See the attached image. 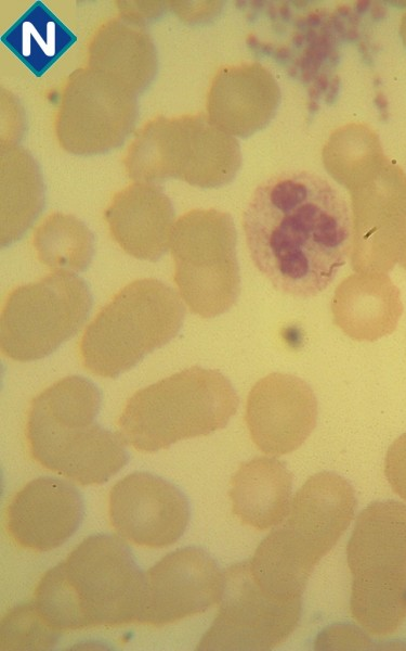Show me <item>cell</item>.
I'll use <instances>...</instances> for the list:
<instances>
[{"label": "cell", "mask_w": 406, "mask_h": 651, "mask_svg": "<svg viewBox=\"0 0 406 651\" xmlns=\"http://www.w3.org/2000/svg\"><path fill=\"white\" fill-rule=\"evenodd\" d=\"M243 225L256 267L276 290L294 297L324 291L352 250L345 199L309 171H284L264 180Z\"/></svg>", "instance_id": "cell-1"}, {"label": "cell", "mask_w": 406, "mask_h": 651, "mask_svg": "<svg viewBox=\"0 0 406 651\" xmlns=\"http://www.w3.org/2000/svg\"><path fill=\"white\" fill-rule=\"evenodd\" d=\"M143 572L122 538L96 534L47 571L34 603L55 631L115 627L136 620Z\"/></svg>", "instance_id": "cell-2"}, {"label": "cell", "mask_w": 406, "mask_h": 651, "mask_svg": "<svg viewBox=\"0 0 406 651\" xmlns=\"http://www.w3.org/2000/svg\"><path fill=\"white\" fill-rule=\"evenodd\" d=\"M101 406L96 385L66 376L30 403L26 443L32 460L80 485L107 482L128 462L125 442L95 423Z\"/></svg>", "instance_id": "cell-3"}, {"label": "cell", "mask_w": 406, "mask_h": 651, "mask_svg": "<svg viewBox=\"0 0 406 651\" xmlns=\"http://www.w3.org/2000/svg\"><path fill=\"white\" fill-rule=\"evenodd\" d=\"M238 403L222 373L187 368L135 392L116 421L117 433L125 444L154 452L224 427Z\"/></svg>", "instance_id": "cell-4"}, {"label": "cell", "mask_w": 406, "mask_h": 651, "mask_svg": "<svg viewBox=\"0 0 406 651\" xmlns=\"http://www.w3.org/2000/svg\"><path fill=\"white\" fill-rule=\"evenodd\" d=\"M184 314L170 286L153 278L135 280L88 324L78 343L80 362L94 375L115 379L171 341Z\"/></svg>", "instance_id": "cell-5"}, {"label": "cell", "mask_w": 406, "mask_h": 651, "mask_svg": "<svg viewBox=\"0 0 406 651\" xmlns=\"http://www.w3.org/2000/svg\"><path fill=\"white\" fill-rule=\"evenodd\" d=\"M346 558L353 618L375 636L393 634L406 618V505L387 500L365 508Z\"/></svg>", "instance_id": "cell-6"}, {"label": "cell", "mask_w": 406, "mask_h": 651, "mask_svg": "<svg viewBox=\"0 0 406 651\" xmlns=\"http://www.w3.org/2000/svg\"><path fill=\"white\" fill-rule=\"evenodd\" d=\"M91 307L88 284L73 272L54 271L13 289L1 310L2 354L21 362L49 356L78 332Z\"/></svg>", "instance_id": "cell-7"}, {"label": "cell", "mask_w": 406, "mask_h": 651, "mask_svg": "<svg viewBox=\"0 0 406 651\" xmlns=\"http://www.w3.org/2000/svg\"><path fill=\"white\" fill-rule=\"evenodd\" d=\"M174 282L189 310L202 318L227 311L240 290L236 231L217 210L192 212L180 219L172 240Z\"/></svg>", "instance_id": "cell-8"}, {"label": "cell", "mask_w": 406, "mask_h": 651, "mask_svg": "<svg viewBox=\"0 0 406 651\" xmlns=\"http://www.w3.org/2000/svg\"><path fill=\"white\" fill-rule=\"evenodd\" d=\"M301 600L283 601L267 595L250 575L248 562L224 573L220 609L197 650H270L293 631Z\"/></svg>", "instance_id": "cell-9"}, {"label": "cell", "mask_w": 406, "mask_h": 651, "mask_svg": "<svg viewBox=\"0 0 406 651\" xmlns=\"http://www.w3.org/2000/svg\"><path fill=\"white\" fill-rule=\"evenodd\" d=\"M362 180L366 187L353 193L352 268L385 273L398 263L406 225V177L384 157Z\"/></svg>", "instance_id": "cell-10"}, {"label": "cell", "mask_w": 406, "mask_h": 651, "mask_svg": "<svg viewBox=\"0 0 406 651\" xmlns=\"http://www.w3.org/2000/svg\"><path fill=\"white\" fill-rule=\"evenodd\" d=\"M224 573L195 547L166 554L143 573L135 623L160 627L199 614L220 603Z\"/></svg>", "instance_id": "cell-11"}, {"label": "cell", "mask_w": 406, "mask_h": 651, "mask_svg": "<svg viewBox=\"0 0 406 651\" xmlns=\"http://www.w3.org/2000/svg\"><path fill=\"white\" fill-rule=\"evenodd\" d=\"M110 524L122 539L147 548H165L183 535L189 506L168 481L146 472L118 481L108 497Z\"/></svg>", "instance_id": "cell-12"}, {"label": "cell", "mask_w": 406, "mask_h": 651, "mask_svg": "<svg viewBox=\"0 0 406 651\" xmlns=\"http://www.w3.org/2000/svg\"><path fill=\"white\" fill-rule=\"evenodd\" d=\"M316 419L314 392L296 375L270 373L249 392L245 420L252 442L264 454L296 450L314 430Z\"/></svg>", "instance_id": "cell-13"}, {"label": "cell", "mask_w": 406, "mask_h": 651, "mask_svg": "<svg viewBox=\"0 0 406 651\" xmlns=\"http://www.w3.org/2000/svg\"><path fill=\"white\" fill-rule=\"evenodd\" d=\"M84 506L70 483L42 476L27 483L11 499L5 525L10 538L32 551L62 546L80 526Z\"/></svg>", "instance_id": "cell-14"}, {"label": "cell", "mask_w": 406, "mask_h": 651, "mask_svg": "<svg viewBox=\"0 0 406 651\" xmlns=\"http://www.w3.org/2000/svg\"><path fill=\"white\" fill-rule=\"evenodd\" d=\"M356 498L350 483L336 473L311 476L293 497L284 527L316 564L352 521Z\"/></svg>", "instance_id": "cell-15"}, {"label": "cell", "mask_w": 406, "mask_h": 651, "mask_svg": "<svg viewBox=\"0 0 406 651\" xmlns=\"http://www.w3.org/2000/svg\"><path fill=\"white\" fill-rule=\"evenodd\" d=\"M333 323L349 337L374 342L391 334L402 316L401 293L384 272H357L337 286Z\"/></svg>", "instance_id": "cell-16"}, {"label": "cell", "mask_w": 406, "mask_h": 651, "mask_svg": "<svg viewBox=\"0 0 406 651\" xmlns=\"http://www.w3.org/2000/svg\"><path fill=\"white\" fill-rule=\"evenodd\" d=\"M280 90L272 74L258 63L224 69L215 79L209 110L217 123L237 136L264 128L275 116Z\"/></svg>", "instance_id": "cell-17"}, {"label": "cell", "mask_w": 406, "mask_h": 651, "mask_svg": "<svg viewBox=\"0 0 406 651\" xmlns=\"http://www.w3.org/2000/svg\"><path fill=\"white\" fill-rule=\"evenodd\" d=\"M230 484L232 510L243 524L265 531L288 515L292 475L281 461L253 458L239 465Z\"/></svg>", "instance_id": "cell-18"}, {"label": "cell", "mask_w": 406, "mask_h": 651, "mask_svg": "<svg viewBox=\"0 0 406 651\" xmlns=\"http://www.w3.org/2000/svg\"><path fill=\"white\" fill-rule=\"evenodd\" d=\"M1 41L31 73L41 76L71 47L76 36L43 3L36 2Z\"/></svg>", "instance_id": "cell-19"}, {"label": "cell", "mask_w": 406, "mask_h": 651, "mask_svg": "<svg viewBox=\"0 0 406 651\" xmlns=\"http://www.w3.org/2000/svg\"><path fill=\"white\" fill-rule=\"evenodd\" d=\"M314 566L284 527L267 535L248 561L256 584L267 595L283 601L301 600Z\"/></svg>", "instance_id": "cell-20"}, {"label": "cell", "mask_w": 406, "mask_h": 651, "mask_svg": "<svg viewBox=\"0 0 406 651\" xmlns=\"http://www.w3.org/2000/svg\"><path fill=\"white\" fill-rule=\"evenodd\" d=\"M107 218L114 239L129 255L156 261L166 252L171 209L161 200H122Z\"/></svg>", "instance_id": "cell-21"}, {"label": "cell", "mask_w": 406, "mask_h": 651, "mask_svg": "<svg viewBox=\"0 0 406 651\" xmlns=\"http://www.w3.org/2000/svg\"><path fill=\"white\" fill-rule=\"evenodd\" d=\"M37 257L54 271L79 272L93 256L90 231L73 217L55 215L37 230L34 239Z\"/></svg>", "instance_id": "cell-22"}, {"label": "cell", "mask_w": 406, "mask_h": 651, "mask_svg": "<svg viewBox=\"0 0 406 651\" xmlns=\"http://www.w3.org/2000/svg\"><path fill=\"white\" fill-rule=\"evenodd\" d=\"M61 634L51 628L34 601L11 609L1 621V650H49Z\"/></svg>", "instance_id": "cell-23"}, {"label": "cell", "mask_w": 406, "mask_h": 651, "mask_svg": "<svg viewBox=\"0 0 406 651\" xmlns=\"http://www.w3.org/2000/svg\"><path fill=\"white\" fill-rule=\"evenodd\" d=\"M384 473L394 493L406 500V433L397 437L389 447Z\"/></svg>", "instance_id": "cell-24"}, {"label": "cell", "mask_w": 406, "mask_h": 651, "mask_svg": "<svg viewBox=\"0 0 406 651\" xmlns=\"http://www.w3.org/2000/svg\"><path fill=\"white\" fill-rule=\"evenodd\" d=\"M369 646L368 637L358 628L339 625L326 629L317 638L316 649L341 650V649H365Z\"/></svg>", "instance_id": "cell-25"}, {"label": "cell", "mask_w": 406, "mask_h": 651, "mask_svg": "<svg viewBox=\"0 0 406 651\" xmlns=\"http://www.w3.org/2000/svg\"><path fill=\"white\" fill-rule=\"evenodd\" d=\"M398 263L403 268L406 269V225L402 238Z\"/></svg>", "instance_id": "cell-26"}, {"label": "cell", "mask_w": 406, "mask_h": 651, "mask_svg": "<svg viewBox=\"0 0 406 651\" xmlns=\"http://www.w3.org/2000/svg\"><path fill=\"white\" fill-rule=\"evenodd\" d=\"M400 31H401L403 42L406 47V12L404 13V15L402 17Z\"/></svg>", "instance_id": "cell-27"}]
</instances>
